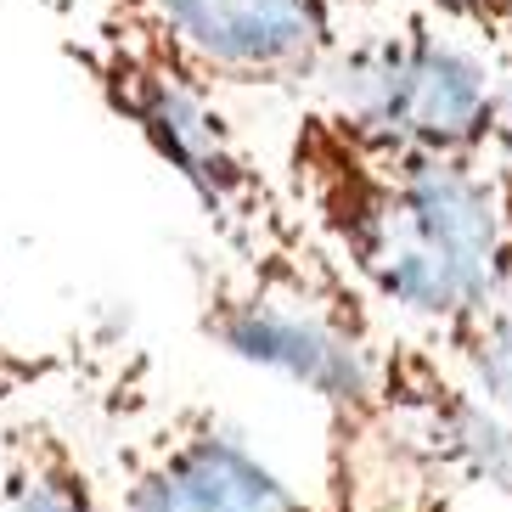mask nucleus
Segmentation results:
<instances>
[{
  "label": "nucleus",
  "mask_w": 512,
  "mask_h": 512,
  "mask_svg": "<svg viewBox=\"0 0 512 512\" xmlns=\"http://www.w3.org/2000/svg\"><path fill=\"white\" fill-rule=\"evenodd\" d=\"M197 332L231 361L316 394L327 434H355L383 417V349L394 321L377 304L304 299L214 259L197 271Z\"/></svg>",
  "instance_id": "4"
},
{
  "label": "nucleus",
  "mask_w": 512,
  "mask_h": 512,
  "mask_svg": "<svg viewBox=\"0 0 512 512\" xmlns=\"http://www.w3.org/2000/svg\"><path fill=\"white\" fill-rule=\"evenodd\" d=\"M321 102L389 147L490 164L501 68L422 6L344 40Z\"/></svg>",
  "instance_id": "3"
},
{
  "label": "nucleus",
  "mask_w": 512,
  "mask_h": 512,
  "mask_svg": "<svg viewBox=\"0 0 512 512\" xmlns=\"http://www.w3.org/2000/svg\"><path fill=\"white\" fill-rule=\"evenodd\" d=\"M428 12L462 40H473L484 57L501 62L512 51V0H428Z\"/></svg>",
  "instance_id": "9"
},
{
  "label": "nucleus",
  "mask_w": 512,
  "mask_h": 512,
  "mask_svg": "<svg viewBox=\"0 0 512 512\" xmlns=\"http://www.w3.org/2000/svg\"><path fill=\"white\" fill-rule=\"evenodd\" d=\"M220 91H304L349 40L338 0H124Z\"/></svg>",
  "instance_id": "6"
},
{
  "label": "nucleus",
  "mask_w": 512,
  "mask_h": 512,
  "mask_svg": "<svg viewBox=\"0 0 512 512\" xmlns=\"http://www.w3.org/2000/svg\"><path fill=\"white\" fill-rule=\"evenodd\" d=\"M377 6H383V0H338V12H344V23H349V17H366V12H377Z\"/></svg>",
  "instance_id": "11"
},
{
  "label": "nucleus",
  "mask_w": 512,
  "mask_h": 512,
  "mask_svg": "<svg viewBox=\"0 0 512 512\" xmlns=\"http://www.w3.org/2000/svg\"><path fill=\"white\" fill-rule=\"evenodd\" d=\"M0 512H119V501L68 428L23 417L0 434Z\"/></svg>",
  "instance_id": "7"
},
{
  "label": "nucleus",
  "mask_w": 512,
  "mask_h": 512,
  "mask_svg": "<svg viewBox=\"0 0 512 512\" xmlns=\"http://www.w3.org/2000/svg\"><path fill=\"white\" fill-rule=\"evenodd\" d=\"M422 338L473 389V400H484L501 422H512V299L507 293H490L462 321H451L439 332H422Z\"/></svg>",
  "instance_id": "8"
},
{
  "label": "nucleus",
  "mask_w": 512,
  "mask_h": 512,
  "mask_svg": "<svg viewBox=\"0 0 512 512\" xmlns=\"http://www.w3.org/2000/svg\"><path fill=\"white\" fill-rule=\"evenodd\" d=\"M62 46L85 68L107 113L130 124L152 158L192 192L220 254L237 271L304 299L372 304L231 124L226 91L152 23H141L124 0H68Z\"/></svg>",
  "instance_id": "2"
},
{
  "label": "nucleus",
  "mask_w": 512,
  "mask_h": 512,
  "mask_svg": "<svg viewBox=\"0 0 512 512\" xmlns=\"http://www.w3.org/2000/svg\"><path fill=\"white\" fill-rule=\"evenodd\" d=\"M282 186L383 316L439 332L501 293L507 203L490 164L389 147L316 102L287 136Z\"/></svg>",
  "instance_id": "1"
},
{
  "label": "nucleus",
  "mask_w": 512,
  "mask_h": 512,
  "mask_svg": "<svg viewBox=\"0 0 512 512\" xmlns=\"http://www.w3.org/2000/svg\"><path fill=\"white\" fill-rule=\"evenodd\" d=\"M501 293L512 299V209H507V248H501Z\"/></svg>",
  "instance_id": "10"
},
{
  "label": "nucleus",
  "mask_w": 512,
  "mask_h": 512,
  "mask_svg": "<svg viewBox=\"0 0 512 512\" xmlns=\"http://www.w3.org/2000/svg\"><path fill=\"white\" fill-rule=\"evenodd\" d=\"M119 512H327L276 473L214 406L175 400L130 422L113 451Z\"/></svg>",
  "instance_id": "5"
}]
</instances>
